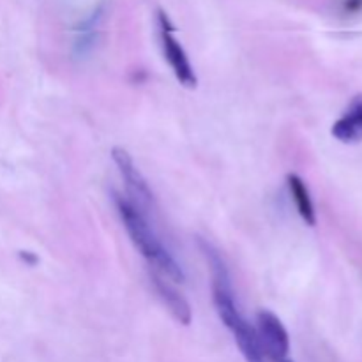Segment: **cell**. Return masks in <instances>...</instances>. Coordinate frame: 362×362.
I'll list each match as a JSON object with an SVG mask.
<instances>
[{"label": "cell", "mask_w": 362, "mask_h": 362, "mask_svg": "<svg viewBox=\"0 0 362 362\" xmlns=\"http://www.w3.org/2000/svg\"><path fill=\"white\" fill-rule=\"evenodd\" d=\"M148 276H151L152 283H154L156 292L159 293V297H161V300L165 303V306L168 308L172 317L175 318L179 324L189 325L191 318H193V311H191V306L186 300V297L170 283V279H166L165 276L156 272L154 269H148Z\"/></svg>", "instance_id": "obj_5"}, {"label": "cell", "mask_w": 362, "mask_h": 362, "mask_svg": "<svg viewBox=\"0 0 362 362\" xmlns=\"http://www.w3.org/2000/svg\"><path fill=\"white\" fill-rule=\"evenodd\" d=\"M283 362H290V361H283Z\"/></svg>", "instance_id": "obj_11"}, {"label": "cell", "mask_w": 362, "mask_h": 362, "mask_svg": "<svg viewBox=\"0 0 362 362\" xmlns=\"http://www.w3.org/2000/svg\"><path fill=\"white\" fill-rule=\"evenodd\" d=\"M113 202H115L117 212H119L120 219H122L124 226H126L127 233L131 237V243L134 244L141 257L148 262V267L154 269L161 276L173 283H184L186 281V274H184L182 267L179 262L172 257L168 250L163 246L159 237L156 235L154 228L151 226L147 216L141 211H138L129 198L122 197L119 193H113Z\"/></svg>", "instance_id": "obj_1"}, {"label": "cell", "mask_w": 362, "mask_h": 362, "mask_svg": "<svg viewBox=\"0 0 362 362\" xmlns=\"http://www.w3.org/2000/svg\"><path fill=\"white\" fill-rule=\"evenodd\" d=\"M345 13H359L362 9V0H343Z\"/></svg>", "instance_id": "obj_9"}, {"label": "cell", "mask_w": 362, "mask_h": 362, "mask_svg": "<svg viewBox=\"0 0 362 362\" xmlns=\"http://www.w3.org/2000/svg\"><path fill=\"white\" fill-rule=\"evenodd\" d=\"M257 334L264 356L272 362H283L288 356L290 338L283 322L272 311H260L257 315Z\"/></svg>", "instance_id": "obj_4"}, {"label": "cell", "mask_w": 362, "mask_h": 362, "mask_svg": "<svg viewBox=\"0 0 362 362\" xmlns=\"http://www.w3.org/2000/svg\"><path fill=\"white\" fill-rule=\"evenodd\" d=\"M159 35H161V46L163 53H165V59L168 60L170 67H172L173 74L179 80L180 85L187 88H194L198 83V78L194 74L193 66H191L189 59H187L186 49L182 48L179 41L175 37V27L170 21L168 14L159 11Z\"/></svg>", "instance_id": "obj_2"}, {"label": "cell", "mask_w": 362, "mask_h": 362, "mask_svg": "<svg viewBox=\"0 0 362 362\" xmlns=\"http://www.w3.org/2000/svg\"><path fill=\"white\" fill-rule=\"evenodd\" d=\"M112 158L117 168H119L120 175H122L124 184L127 187V193L133 197L129 202L138 211H141L147 216L152 211V207H154V194H152L151 187H148V182L141 175L140 170L136 168L133 158H131L126 148L115 147L112 151Z\"/></svg>", "instance_id": "obj_3"}, {"label": "cell", "mask_w": 362, "mask_h": 362, "mask_svg": "<svg viewBox=\"0 0 362 362\" xmlns=\"http://www.w3.org/2000/svg\"><path fill=\"white\" fill-rule=\"evenodd\" d=\"M21 258H23V260H28L30 264H35V262H37V258H35L34 255H30V253H21Z\"/></svg>", "instance_id": "obj_10"}, {"label": "cell", "mask_w": 362, "mask_h": 362, "mask_svg": "<svg viewBox=\"0 0 362 362\" xmlns=\"http://www.w3.org/2000/svg\"><path fill=\"white\" fill-rule=\"evenodd\" d=\"M286 182H288L290 194H292V200L296 204L297 212H299L300 218L304 219V223L310 226L317 225V214H315V205L311 200L310 189H308L306 182L300 179L296 173H288L286 177Z\"/></svg>", "instance_id": "obj_8"}, {"label": "cell", "mask_w": 362, "mask_h": 362, "mask_svg": "<svg viewBox=\"0 0 362 362\" xmlns=\"http://www.w3.org/2000/svg\"><path fill=\"white\" fill-rule=\"evenodd\" d=\"M331 133L343 144H357L362 140V95L354 98L346 112L334 122Z\"/></svg>", "instance_id": "obj_6"}, {"label": "cell", "mask_w": 362, "mask_h": 362, "mask_svg": "<svg viewBox=\"0 0 362 362\" xmlns=\"http://www.w3.org/2000/svg\"><path fill=\"white\" fill-rule=\"evenodd\" d=\"M103 16H105V7L99 6L92 11L88 18H85L76 27V37H74L73 52L76 57H85L94 49L99 37V28H101Z\"/></svg>", "instance_id": "obj_7"}]
</instances>
